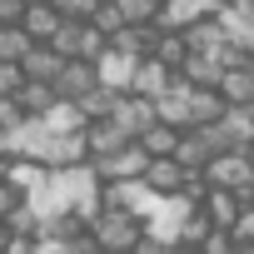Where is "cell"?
Here are the masks:
<instances>
[{
	"mask_svg": "<svg viewBox=\"0 0 254 254\" xmlns=\"http://www.w3.org/2000/svg\"><path fill=\"white\" fill-rule=\"evenodd\" d=\"M20 105H25V115H30V120H45V115L60 105V90H55V80H25V90H20Z\"/></svg>",
	"mask_w": 254,
	"mask_h": 254,
	"instance_id": "cell-13",
	"label": "cell"
},
{
	"mask_svg": "<svg viewBox=\"0 0 254 254\" xmlns=\"http://www.w3.org/2000/svg\"><path fill=\"white\" fill-rule=\"evenodd\" d=\"M25 199H30V194H25V190H20V185L10 180V175H0V219H5V214H10L15 204H25Z\"/></svg>",
	"mask_w": 254,
	"mask_h": 254,
	"instance_id": "cell-23",
	"label": "cell"
},
{
	"mask_svg": "<svg viewBox=\"0 0 254 254\" xmlns=\"http://www.w3.org/2000/svg\"><path fill=\"white\" fill-rule=\"evenodd\" d=\"M55 5H60L65 20H95V10L105 5V0H55Z\"/></svg>",
	"mask_w": 254,
	"mask_h": 254,
	"instance_id": "cell-22",
	"label": "cell"
},
{
	"mask_svg": "<svg viewBox=\"0 0 254 254\" xmlns=\"http://www.w3.org/2000/svg\"><path fill=\"white\" fill-rule=\"evenodd\" d=\"M155 105H160V115H165V120L190 125V80H185V75H175V80H170V90H165Z\"/></svg>",
	"mask_w": 254,
	"mask_h": 254,
	"instance_id": "cell-17",
	"label": "cell"
},
{
	"mask_svg": "<svg viewBox=\"0 0 254 254\" xmlns=\"http://www.w3.org/2000/svg\"><path fill=\"white\" fill-rule=\"evenodd\" d=\"M65 60H70V55H60L50 40H35V45L25 50V60H20V65H25V75H30V80H55V75L65 70Z\"/></svg>",
	"mask_w": 254,
	"mask_h": 254,
	"instance_id": "cell-9",
	"label": "cell"
},
{
	"mask_svg": "<svg viewBox=\"0 0 254 254\" xmlns=\"http://www.w3.org/2000/svg\"><path fill=\"white\" fill-rule=\"evenodd\" d=\"M175 75H180V70H175V65H165V60L150 50V55H140V60H135L130 90H140V95H155V100H160V95L170 90V80H175Z\"/></svg>",
	"mask_w": 254,
	"mask_h": 254,
	"instance_id": "cell-7",
	"label": "cell"
},
{
	"mask_svg": "<svg viewBox=\"0 0 254 254\" xmlns=\"http://www.w3.org/2000/svg\"><path fill=\"white\" fill-rule=\"evenodd\" d=\"M5 244H10V224H5V219H0V249H5Z\"/></svg>",
	"mask_w": 254,
	"mask_h": 254,
	"instance_id": "cell-26",
	"label": "cell"
},
{
	"mask_svg": "<svg viewBox=\"0 0 254 254\" xmlns=\"http://www.w3.org/2000/svg\"><path fill=\"white\" fill-rule=\"evenodd\" d=\"M80 25H85V20H65V25L50 35V45H55L60 55H75V50H80Z\"/></svg>",
	"mask_w": 254,
	"mask_h": 254,
	"instance_id": "cell-21",
	"label": "cell"
},
{
	"mask_svg": "<svg viewBox=\"0 0 254 254\" xmlns=\"http://www.w3.org/2000/svg\"><path fill=\"white\" fill-rule=\"evenodd\" d=\"M30 10V0H0V25H20Z\"/></svg>",
	"mask_w": 254,
	"mask_h": 254,
	"instance_id": "cell-25",
	"label": "cell"
},
{
	"mask_svg": "<svg viewBox=\"0 0 254 254\" xmlns=\"http://www.w3.org/2000/svg\"><path fill=\"white\" fill-rule=\"evenodd\" d=\"M150 229L145 209H100L95 214V249H140Z\"/></svg>",
	"mask_w": 254,
	"mask_h": 254,
	"instance_id": "cell-1",
	"label": "cell"
},
{
	"mask_svg": "<svg viewBox=\"0 0 254 254\" xmlns=\"http://www.w3.org/2000/svg\"><path fill=\"white\" fill-rule=\"evenodd\" d=\"M85 135H90V160H105V155H120L125 145H135V135L125 130V125H120L115 115H105V120H90V125H85Z\"/></svg>",
	"mask_w": 254,
	"mask_h": 254,
	"instance_id": "cell-6",
	"label": "cell"
},
{
	"mask_svg": "<svg viewBox=\"0 0 254 254\" xmlns=\"http://www.w3.org/2000/svg\"><path fill=\"white\" fill-rule=\"evenodd\" d=\"M234 244H239V249H254V204L239 209V219H234Z\"/></svg>",
	"mask_w": 254,
	"mask_h": 254,
	"instance_id": "cell-24",
	"label": "cell"
},
{
	"mask_svg": "<svg viewBox=\"0 0 254 254\" xmlns=\"http://www.w3.org/2000/svg\"><path fill=\"white\" fill-rule=\"evenodd\" d=\"M25 80H30V75H25L20 60H0V95H20Z\"/></svg>",
	"mask_w": 254,
	"mask_h": 254,
	"instance_id": "cell-20",
	"label": "cell"
},
{
	"mask_svg": "<svg viewBox=\"0 0 254 254\" xmlns=\"http://www.w3.org/2000/svg\"><path fill=\"white\" fill-rule=\"evenodd\" d=\"M115 120L125 125V130H130L135 140L150 130V125L160 120V105H155V95H140V90H125L120 95V105H115Z\"/></svg>",
	"mask_w": 254,
	"mask_h": 254,
	"instance_id": "cell-4",
	"label": "cell"
},
{
	"mask_svg": "<svg viewBox=\"0 0 254 254\" xmlns=\"http://www.w3.org/2000/svg\"><path fill=\"white\" fill-rule=\"evenodd\" d=\"M140 180L150 185L155 199H175L185 190V180H190V165H180V155H150V165H145Z\"/></svg>",
	"mask_w": 254,
	"mask_h": 254,
	"instance_id": "cell-2",
	"label": "cell"
},
{
	"mask_svg": "<svg viewBox=\"0 0 254 254\" xmlns=\"http://www.w3.org/2000/svg\"><path fill=\"white\" fill-rule=\"evenodd\" d=\"M105 50H110V35H105L95 20H85V25H80V50H75V55H85V60H100Z\"/></svg>",
	"mask_w": 254,
	"mask_h": 254,
	"instance_id": "cell-19",
	"label": "cell"
},
{
	"mask_svg": "<svg viewBox=\"0 0 254 254\" xmlns=\"http://www.w3.org/2000/svg\"><path fill=\"white\" fill-rule=\"evenodd\" d=\"M204 209H209V219H214V224L234 229V219H239L244 199H239V194H234L229 185H209V194H204Z\"/></svg>",
	"mask_w": 254,
	"mask_h": 254,
	"instance_id": "cell-14",
	"label": "cell"
},
{
	"mask_svg": "<svg viewBox=\"0 0 254 254\" xmlns=\"http://www.w3.org/2000/svg\"><path fill=\"white\" fill-rule=\"evenodd\" d=\"M180 75L190 85H219L224 80V55L219 50H190V60L180 65Z\"/></svg>",
	"mask_w": 254,
	"mask_h": 254,
	"instance_id": "cell-10",
	"label": "cell"
},
{
	"mask_svg": "<svg viewBox=\"0 0 254 254\" xmlns=\"http://www.w3.org/2000/svg\"><path fill=\"white\" fill-rule=\"evenodd\" d=\"M190 50H194V45H190V35H185L180 25H160V35H155V55H160L165 65L180 70V65L190 60Z\"/></svg>",
	"mask_w": 254,
	"mask_h": 254,
	"instance_id": "cell-15",
	"label": "cell"
},
{
	"mask_svg": "<svg viewBox=\"0 0 254 254\" xmlns=\"http://www.w3.org/2000/svg\"><path fill=\"white\" fill-rule=\"evenodd\" d=\"M90 165H95L100 180H140L145 165H150V150L135 140V145H125L120 155H105V160H90Z\"/></svg>",
	"mask_w": 254,
	"mask_h": 254,
	"instance_id": "cell-5",
	"label": "cell"
},
{
	"mask_svg": "<svg viewBox=\"0 0 254 254\" xmlns=\"http://www.w3.org/2000/svg\"><path fill=\"white\" fill-rule=\"evenodd\" d=\"M35 40H50L60 25H65V15H60V5L55 0H30V10H25V20H20Z\"/></svg>",
	"mask_w": 254,
	"mask_h": 254,
	"instance_id": "cell-12",
	"label": "cell"
},
{
	"mask_svg": "<svg viewBox=\"0 0 254 254\" xmlns=\"http://www.w3.org/2000/svg\"><path fill=\"white\" fill-rule=\"evenodd\" d=\"M180 135H185V125H175V120H165V115H160L150 130L140 135V145H145L150 155H175V150H180Z\"/></svg>",
	"mask_w": 254,
	"mask_h": 254,
	"instance_id": "cell-16",
	"label": "cell"
},
{
	"mask_svg": "<svg viewBox=\"0 0 254 254\" xmlns=\"http://www.w3.org/2000/svg\"><path fill=\"white\" fill-rule=\"evenodd\" d=\"M209 229H214L209 209H204V204H190V209L175 219V249H199V244L209 239Z\"/></svg>",
	"mask_w": 254,
	"mask_h": 254,
	"instance_id": "cell-8",
	"label": "cell"
},
{
	"mask_svg": "<svg viewBox=\"0 0 254 254\" xmlns=\"http://www.w3.org/2000/svg\"><path fill=\"white\" fill-rule=\"evenodd\" d=\"M100 80H105V75H100V60L70 55V60H65V70L55 75V90H60V100H85Z\"/></svg>",
	"mask_w": 254,
	"mask_h": 254,
	"instance_id": "cell-3",
	"label": "cell"
},
{
	"mask_svg": "<svg viewBox=\"0 0 254 254\" xmlns=\"http://www.w3.org/2000/svg\"><path fill=\"white\" fill-rule=\"evenodd\" d=\"M30 45H35V35L25 25H0V60H25Z\"/></svg>",
	"mask_w": 254,
	"mask_h": 254,
	"instance_id": "cell-18",
	"label": "cell"
},
{
	"mask_svg": "<svg viewBox=\"0 0 254 254\" xmlns=\"http://www.w3.org/2000/svg\"><path fill=\"white\" fill-rule=\"evenodd\" d=\"M5 170H10V155H5V150H0V175H5Z\"/></svg>",
	"mask_w": 254,
	"mask_h": 254,
	"instance_id": "cell-27",
	"label": "cell"
},
{
	"mask_svg": "<svg viewBox=\"0 0 254 254\" xmlns=\"http://www.w3.org/2000/svg\"><path fill=\"white\" fill-rule=\"evenodd\" d=\"M224 100L229 105H249L254 100V60H239V65H224V80H219Z\"/></svg>",
	"mask_w": 254,
	"mask_h": 254,
	"instance_id": "cell-11",
	"label": "cell"
}]
</instances>
